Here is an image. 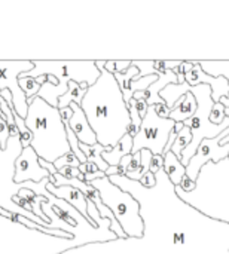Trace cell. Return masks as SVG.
<instances>
[{
    "mask_svg": "<svg viewBox=\"0 0 229 254\" xmlns=\"http://www.w3.org/2000/svg\"><path fill=\"white\" fill-rule=\"evenodd\" d=\"M104 64L106 61H95L101 74L98 80L86 89L80 109L97 135V143L103 147H115L118 141L128 134L130 107L124 101L115 76L104 68Z\"/></svg>",
    "mask_w": 229,
    "mask_h": 254,
    "instance_id": "cell-1",
    "label": "cell"
},
{
    "mask_svg": "<svg viewBox=\"0 0 229 254\" xmlns=\"http://www.w3.org/2000/svg\"><path fill=\"white\" fill-rule=\"evenodd\" d=\"M24 121L25 127L33 134L30 147L40 159L54 164L58 158L72 152L66 127L57 107H51L42 98L36 97L28 104L27 118Z\"/></svg>",
    "mask_w": 229,
    "mask_h": 254,
    "instance_id": "cell-2",
    "label": "cell"
},
{
    "mask_svg": "<svg viewBox=\"0 0 229 254\" xmlns=\"http://www.w3.org/2000/svg\"><path fill=\"white\" fill-rule=\"evenodd\" d=\"M89 185L98 190L103 204L107 208H110V211L113 213L115 219L119 222L127 237L142 238L145 225L142 217L139 216V210H140L139 201L134 199L128 192L121 190L116 185H113L109 180V177L94 180Z\"/></svg>",
    "mask_w": 229,
    "mask_h": 254,
    "instance_id": "cell-3",
    "label": "cell"
},
{
    "mask_svg": "<svg viewBox=\"0 0 229 254\" xmlns=\"http://www.w3.org/2000/svg\"><path fill=\"white\" fill-rule=\"evenodd\" d=\"M34 68L27 73H21L19 77H40L54 76L58 80L60 97H63L69 89V82L86 83L92 86L101 71L97 68L95 61H33Z\"/></svg>",
    "mask_w": 229,
    "mask_h": 254,
    "instance_id": "cell-4",
    "label": "cell"
},
{
    "mask_svg": "<svg viewBox=\"0 0 229 254\" xmlns=\"http://www.w3.org/2000/svg\"><path fill=\"white\" fill-rule=\"evenodd\" d=\"M176 122L171 119H162L156 115L155 106H149L146 116L143 118L139 134L133 138V152L151 150L152 155H162L168 143V137L174 129Z\"/></svg>",
    "mask_w": 229,
    "mask_h": 254,
    "instance_id": "cell-5",
    "label": "cell"
},
{
    "mask_svg": "<svg viewBox=\"0 0 229 254\" xmlns=\"http://www.w3.org/2000/svg\"><path fill=\"white\" fill-rule=\"evenodd\" d=\"M34 68L33 61H0V91L7 89L12 94L13 110L19 118L25 119L28 112V103L25 94L21 91L18 77L21 73L31 71Z\"/></svg>",
    "mask_w": 229,
    "mask_h": 254,
    "instance_id": "cell-6",
    "label": "cell"
},
{
    "mask_svg": "<svg viewBox=\"0 0 229 254\" xmlns=\"http://www.w3.org/2000/svg\"><path fill=\"white\" fill-rule=\"evenodd\" d=\"M229 135V128H227L221 135H218L216 138H206L203 140V143L200 144L197 153L194 155V158L189 161L188 167H186V176L197 182L198 180V174L201 171V168L212 159L215 164L221 162L222 159L229 158V143L228 144H221L222 138H225Z\"/></svg>",
    "mask_w": 229,
    "mask_h": 254,
    "instance_id": "cell-7",
    "label": "cell"
},
{
    "mask_svg": "<svg viewBox=\"0 0 229 254\" xmlns=\"http://www.w3.org/2000/svg\"><path fill=\"white\" fill-rule=\"evenodd\" d=\"M39 156L36 152L28 146L21 150L19 156L15 159V174L13 182L15 183H40L42 180L48 179L51 174L40 167Z\"/></svg>",
    "mask_w": 229,
    "mask_h": 254,
    "instance_id": "cell-8",
    "label": "cell"
},
{
    "mask_svg": "<svg viewBox=\"0 0 229 254\" xmlns=\"http://www.w3.org/2000/svg\"><path fill=\"white\" fill-rule=\"evenodd\" d=\"M185 82L191 86L197 85H209L212 89V100L213 103H219L222 98L229 97V82L225 77H213L204 73L198 61H194V68L186 74Z\"/></svg>",
    "mask_w": 229,
    "mask_h": 254,
    "instance_id": "cell-9",
    "label": "cell"
},
{
    "mask_svg": "<svg viewBox=\"0 0 229 254\" xmlns=\"http://www.w3.org/2000/svg\"><path fill=\"white\" fill-rule=\"evenodd\" d=\"M46 190H48L51 195H54L55 198L63 199V201H66L69 205H72L79 214H82V216L86 219V222H88L92 228H95V225L91 222V219H89V216H88L86 196H85L79 189H75V188H72V186L54 188L51 183H48V185H46Z\"/></svg>",
    "mask_w": 229,
    "mask_h": 254,
    "instance_id": "cell-10",
    "label": "cell"
},
{
    "mask_svg": "<svg viewBox=\"0 0 229 254\" xmlns=\"http://www.w3.org/2000/svg\"><path fill=\"white\" fill-rule=\"evenodd\" d=\"M72 110H73V116L69 121V127L72 128V131L76 134L79 143H83L86 146H94L97 144V135L92 131V128L88 124V119L83 113V110L80 109L79 104L72 103L70 104Z\"/></svg>",
    "mask_w": 229,
    "mask_h": 254,
    "instance_id": "cell-11",
    "label": "cell"
},
{
    "mask_svg": "<svg viewBox=\"0 0 229 254\" xmlns=\"http://www.w3.org/2000/svg\"><path fill=\"white\" fill-rule=\"evenodd\" d=\"M197 109H198L197 98L191 92H186L183 97H180L176 101L174 109L171 110L168 119H171L174 122H185V121L191 119L195 115Z\"/></svg>",
    "mask_w": 229,
    "mask_h": 254,
    "instance_id": "cell-12",
    "label": "cell"
},
{
    "mask_svg": "<svg viewBox=\"0 0 229 254\" xmlns=\"http://www.w3.org/2000/svg\"><path fill=\"white\" fill-rule=\"evenodd\" d=\"M131 152H133V137L130 134H125L115 147L103 152V159L107 162L109 167H116L121 164L122 158L131 155Z\"/></svg>",
    "mask_w": 229,
    "mask_h": 254,
    "instance_id": "cell-13",
    "label": "cell"
},
{
    "mask_svg": "<svg viewBox=\"0 0 229 254\" xmlns=\"http://www.w3.org/2000/svg\"><path fill=\"white\" fill-rule=\"evenodd\" d=\"M164 173L174 188H177L182 179L186 176V167L182 165L180 159H177L173 152H167L164 155Z\"/></svg>",
    "mask_w": 229,
    "mask_h": 254,
    "instance_id": "cell-14",
    "label": "cell"
},
{
    "mask_svg": "<svg viewBox=\"0 0 229 254\" xmlns=\"http://www.w3.org/2000/svg\"><path fill=\"white\" fill-rule=\"evenodd\" d=\"M79 149H80L82 153L85 155L86 162L97 165L98 170L103 171V173L106 174V171L109 170V165H107V162L103 159V152L110 150L112 147H103V146L98 144V143L94 144V146H86V144H83V143H79Z\"/></svg>",
    "mask_w": 229,
    "mask_h": 254,
    "instance_id": "cell-15",
    "label": "cell"
},
{
    "mask_svg": "<svg viewBox=\"0 0 229 254\" xmlns=\"http://www.w3.org/2000/svg\"><path fill=\"white\" fill-rule=\"evenodd\" d=\"M204 73L213 77H225L229 82V61H198ZM219 103H222L225 107H229V97L222 98Z\"/></svg>",
    "mask_w": 229,
    "mask_h": 254,
    "instance_id": "cell-16",
    "label": "cell"
},
{
    "mask_svg": "<svg viewBox=\"0 0 229 254\" xmlns=\"http://www.w3.org/2000/svg\"><path fill=\"white\" fill-rule=\"evenodd\" d=\"M85 94H86V89H82V88L79 86V83L70 80V82H69V89H67V92H66L63 97L58 98V109H66V107H69L72 103H76V104L80 106V103H82Z\"/></svg>",
    "mask_w": 229,
    "mask_h": 254,
    "instance_id": "cell-17",
    "label": "cell"
},
{
    "mask_svg": "<svg viewBox=\"0 0 229 254\" xmlns=\"http://www.w3.org/2000/svg\"><path fill=\"white\" fill-rule=\"evenodd\" d=\"M191 141H192V132H191V129L188 127H183V129L177 134V137L174 140V144H173L170 152H173L174 156L177 159H180L182 158V152L191 144Z\"/></svg>",
    "mask_w": 229,
    "mask_h": 254,
    "instance_id": "cell-18",
    "label": "cell"
},
{
    "mask_svg": "<svg viewBox=\"0 0 229 254\" xmlns=\"http://www.w3.org/2000/svg\"><path fill=\"white\" fill-rule=\"evenodd\" d=\"M18 83H19L21 91L25 94L28 104L37 97V94H39V91L42 88V85L33 77H18Z\"/></svg>",
    "mask_w": 229,
    "mask_h": 254,
    "instance_id": "cell-19",
    "label": "cell"
},
{
    "mask_svg": "<svg viewBox=\"0 0 229 254\" xmlns=\"http://www.w3.org/2000/svg\"><path fill=\"white\" fill-rule=\"evenodd\" d=\"M142 122H143V119L140 118L137 109L133 104H130V127H128V134L133 138L139 134V129L142 127Z\"/></svg>",
    "mask_w": 229,
    "mask_h": 254,
    "instance_id": "cell-20",
    "label": "cell"
},
{
    "mask_svg": "<svg viewBox=\"0 0 229 254\" xmlns=\"http://www.w3.org/2000/svg\"><path fill=\"white\" fill-rule=\"evenodd\" d=\"M54 167H55V170H57V171H60L61 168H66V167L79 168V167H80V162H79V159L75 156V153H73V152H69V153H66L64 156L58 158V159L54 162Z\"/></svg>",
    "mask_w": 229,
    "mask_h": 254,
    "instance_id": "cell-21",
    "label": "cell"
},
{
    "mask_svg": "<svg viewBox=\"0 0 229 254\" xmlns=\"http://www.w3.org/2000/svg\"><path fill=\"white\" fill-rule=\"evenodd\" d=\"M131 67V61L130 60H109L104 64V68L115 74V73H124L125 70H128Z\"/></svg>",
    "mask_w": 229,
    "mask_h": 254,
    "instance_id": "cell-22",
    "label": "cell"
},
{
    "mask_svg": "<svg viewBox=\"0 0 229 254\" xmlns=\"http://www.w3.org/2000/svg\"><path fill=\"white\" fill-rule=\"evenodd\" d=\"M225 119V106L222 103H215L210 112V122L213 125H222Z\"/></svg>",
    "mask_w": 229,
    "mask_h": 254,
    "instance_id": "cell-23",
    "label": "cell"
},
{
    "mask_svg": "<svg viewBox=\"0 0 229 254\" xmlns=\"http://www.w3.org/2000/svg\"><path fill=\"white\" fill-rule=\"evenodd\" d=\"M192 68H194V61H182V64L173 70L174 74L177 76V85L185 83V77H186V74H188Z\"/></svg>",
    "mask_w": 229,
    "mask_h": 254,
    "instance_id": "cell-24",
    "label": "cell"
},
{
    "mask_svg": "<svg viewBox=\"0 0 229 254\" xmlns=\"http://www.w3.org/2000/svg\"><path fill=\"white\" fill-rule=\"evenodd\" d=\"M60 176L66 177V179H79L82 182H85V176L77 170V168H73V167H66V168H61L60 171H57Z\"/></svg>",
    "mask_w": 229,
    "mask_h": 254,
    "instance_id": "cell-25",
    "label": "cell"
},
{
    "mask_svg": "<svg viewBox=\"0 0 229 254\" xmlns=\"http://www.w3.org/2000/svg\"><path fill=\"white\" fill-rule=\"evenodd\" d=\"M7 138H10L9 129H7V125H6L4 119H1V116H0V149L1 150H6Z\"/></svg>",
    "mask_w": 229,
    "mask_h": 254,
    "instance_id": "cell-26",
    "label": "cell"
},
{
    "mask_svg": "<svg viewBox=\"0 0 229 254\" xmlns=\"http://www.w3.org/2000/svg\"><path fill=\"white\" fill-rule=\"evenodd\" d=\"M130 104H133V106L137 109V112H139V115H140V118H142V119L146 116V113H148V109H149V106H148L146 100H143V98L134 100V98H133V100L130 101Z\"/></svg>",
    "mask_w": 229,
    "mask_h": 254,
    "instance_id": "cell-27",
    "label": "cell"
},
{
    "mask_svg": "<svg viewBox=\"0 0 229 254\" xmlns=\"http://www.w3.org/2000/svg\"><path fill=\"white\" fill-rule=\"evenodd\" d=\"M162 168H164V156L162 155H153L152 162H151V173L156 174Z\"/></svg>",
    "mask_w": 229,
    "mask_h": 254,
    "instance_id": "cell-28",
    "label": "cell"
},
{
    "mask_svg": "<svg viewBox=\"0 0 229 254\" xmlns=\"http://www.w3.org/2000/svg\"><path fill=\"white\" fill-rule=\"evenodd\" d=\"M140 185H142V188H145V189H152V188H155V185H156V177H155V174H152V173L149 171L146 176H143V177L140 179Z\"/></svg>",
    "mask_w": 229,
    "mask_h": 254,
    "instance_id": "cell-29",
    "label": "cell"
},
{
    "mask_svg": "<svg viewBox=\"0 0 229 254\" xmlns=\"http://www.w3.org/2000/svg\"><path fill=\"white\" fill-rule=\"evenodd\" d=\"M195 188H197V182H194V180H191L188 176H185V177L182 179L180 185H179L176 189L185 190V192H191V190H195Z\"/></svg>",
    "mask_w": 229,
    "mask_h": 254,
    "instance_id": "cell-30",
    "label": "cell"
},
{
    "mask_svg": "<svg viewBox=\"0 0 229 254\" xmlns=\"http://www.w3.org/2000/svg\"><path fill=\"white\" fill-rule=\"evenodd\" d=\"M155 112L162 119H168L170 118V113H171V110L167 107V104H155Z\"/></svg>",
    "mask_w": 229,
    "mask_h": 254,
    "instance_id": "cell-31",
    "label": "cell"
},
{
    "mask_svg": "<svg viewBox=\"0 0 229 254\" xmlns=\"http://www.w3.org/2000/svg\"><path fill=\"white\" fill-rule=\"evenodd\" d=\"M77 170H79L83 176H85V174H94V173H98V171H100L97 165L89 164V162H86V164H80V167H79Z\"/></svg>",
    "mask_w": 229,
    "mask_h": 254,
    "instance_id": "cell-32",
    "label": "cell"
},
{
    "mask_svg": "<svg viewBox=\"0 0 229 254\" xmlns=\"http://www.w3.org/2000/svg\"><path fill=\"white\" fill-rule=\"evenodd\" d=\"M60 110V116H61V119H63V122L66 124V122H69L70 119H72V116H73V110H72V107L69 106V107H66V109H58Z\"/></svg>",
    "mask_w": 229,
    "mask_h": 254,
    "instance_id": "cell-33",
    "label": "cell"
},
{
    "mask_svg": "<svg viewBox=\"0 0 229 254\" xmlns=\"http://www.w3.org/2000/svg\"><path fill=\"white\" fill-rule=\"evenodd\" d=\"M229 143V135H227L225 138H222V141H221V144L224 146V144H228Z\"/></svg>",
    "mask_w": 229,
    "mask_h": 254,
    "instance_id": "cell-34",
    "label": "cell"
},
{
    "mask_svg": "<svg viewBox=\"0 0 229 254\" xmlns=\"http://www.w3.org/2000/svg\"><path fill=\"white\" fill-rule=\"evenodd\" d=\"M225 118L229 119V107H225Z\"/></svg>",
    "mask_w": 229,
    "mask_h": 254,
    "instance_id": "cell-35",
    "label": "cell"
},
{
    "mask_svg": "<svg viewBox=\"0 0 229 254\" xmlns=\"http://www.w3.org/2000/svg\"><path fill=\"white\" fill-rule=\"evenodd\" d=\"M1 113H3V112H1V109H0V115H1Z\"/></svg>",
    "mask_w": 229,
    "mask_h": 254,
    "instance_id": "cell-36",
    "label": "cell"
},
{
    "mask_svg": "<svg viewBox=\"0 0 229 254\" xmlns=\"http://www.w3.org/2000/svg\"><path fill=\"white\" fill-rule=\"evenodd\" d=\"M0 92H1V91H0Z\"/></svg>",
    "mask_w": 229,
    "mask_h": 254,
    "instance_id": "cell-37",
    "label": "cell"
}]
</instances>
